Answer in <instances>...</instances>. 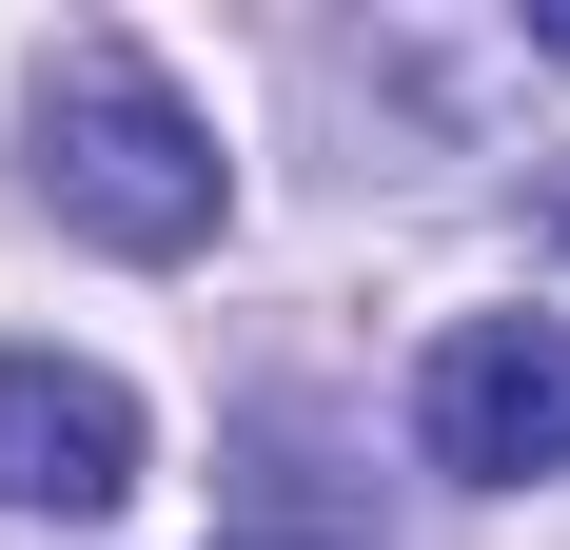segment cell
I'll return each instance as SVG.
<instances>
[{
  "label": "cell",
  "instance_id": "6da1fadb",
  "mask_svg": "<svg viewBox=\"0 0 570 550\" xmlns=\"http://www.w3.org/2000/svg\"><path fill=\"white\" fill-rule=\"evenodd\" d=\"M20 118H40V197L99 256H197L217 236V118L177 99L138 40H59L40 79H20Z\"/></svg>",
  "mask_w": 570,
  "mask_h": 550
},
{
  "label": "cell",
  "instance_id": "7a4b0ae2",
  "mask_svg": "<svg viewBox=\"0 0 570 550\" xmlns=\"http://www.w3.org/2000/svg\"><path fill=\"white\" fill-rule=\"evenodd\" d=\"M413 433H433V472H472V492L570 472V315H453L433 374H413Z\"/></svg>",
  "mask_w": 570,
  "mask_h": 550
},
{
  "label": "cell",
  "instance_id": "3957f363",
  "mask_svg": "<svg viewBox=\"0 0 570 550\" xmlns=\"http://www.w3.org/2000/svg\"><path fill=\"white\" fill-rule=\"evenodd\" d=\"M118 492H138V393L99 354H0V511L99 531Z\"/></svg>",
  "mask_w": 570,
  "mask_h": 550
},
{
  "label": "cell",
  "instance_id": "277c9868",
  "mask_svg": "<svg viewBox=\"0 0 570 550\" xmlns=\"http://www.w3.org/2000/svg\"><path fill=\"white\" fill-rule=\"evenodd\" d=\"M531 40H551V59H570V0H551V20H531Z\"/></svg>",
  "mask_w": 570,
  "mask_h": 550
},
{
  "label": "cell",
  "instance_id": "5b68a950",
  "mask_svg": "<svg viewBox=\"0 0 570 550\" xmlns=\"http://www.w3.org/2000/svg\"><path fill=\"white\" fill-rule=\"evenodd\" d=\"M551 236H570V197H551Z\"/></svg>",
  "mask_w": 570,
  "mask_h": 550
}]
</instances>
